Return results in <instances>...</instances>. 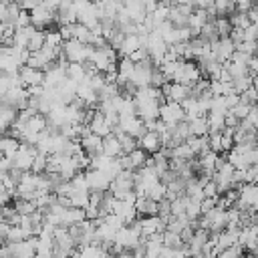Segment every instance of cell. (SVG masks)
Here are the masks:
<instances>
[{
  "instance_id": "1",
  "label": "cell",
  "mask_w": 258,
  "mask_h": 258,
  "mask_svg": "<svg viewBox=\"0 0 258 258\" xmlns=\"http://www.w3.org/2000/svg\"><path fill=\"white\" fill-rule=\"evenodd\" d=\"M91 48H93L91 44H85L81 40L71 38V40L62 42L60 54H62V60H67V62H87V58L91 54Z\"/></svg>"
},
{
  "instance_id": "2",
  "label": "cell",
  "mask_w": 258,
  "mask_h": 258,
  "mask_svg": "<svg viewBox=\"0 0 258 258\" xmlns=\"http://www.w3.org/2000/svg\"><path fill=\"white\" fill-rule=\"evenodd\" d=\"M202 79V69L196 60H181L175 77H173V83H181V85H187L191 87L196 81Z\"/></svg>"
},
{
  "instance_id": "3",
  "label": "cell",
  "mask_w": 258,
  "mask_h": 258,
  "mask_svg": "<svg viewBox=\"0 0 258 258\" xmlns=\"http://www.w3.org/2000/svg\"><path fill=\"white\" fill-rule=\"evenodd\" d=\"M185 119V113H183V107L181 103H175V101H163L159 105V121L165 123V125H177L179 121Z\"/></svg>"
},
{
  "instance_id": "4",
  "label": "cell",
  "mask_w": 258,
  "mask_h": 258,
  "mask_svg": "<svg viewBox=\"0 0 258 258\" xmlns=\"http://www.w3.org/2000/svg\"><path fill=\"white\" fill-rule=\"evenodd\" d=\"M18 79H20V83H22L26 89L40 87L42 81H44V71L24 64V67H20V71H18Z\"/></svg>"
},
{
  "instance_id": "5",
  "label": "cell",
  "mask_w": 258,
  "mask_h": 258,
  "mask_svg": "<svg viewBox=\"0 0 258 258\" xmlns=\"http://www.w3.org/2000/svg\"><path fill=\"white\" fill-rule=\"evenodd\" d=\"M85 177H87L89 191H107L109 185H111V179L101 169H91V171L85 173Z\"/></svg>"
},
{
  "instance_id": "6",
  "label": "cell",
  "mask_w": 258,
  "mask_h": 258,
  "mask_svg": "<svg viewBox=\"0 0 258 258\" xmlns=\"http://www.w3.org/2000/svg\"><path fill=\"white\" fill-rule=\"evenodd\" d=\"M79 143H81L83 151H85L89 157H93V155H97V153H103V137L97 135V133H93V131H89L87 135H83Z\"/></svg>"
},
{
  "instance_id": "7",
  "label": "cell",
  "mask_w": 258,
  "mask_h": 258,
  "mask_svg": "<svg viewBox=\"0 0 258 258\" xmlns=\"http://www.w3.org/2000/svg\"><path fill=\"white\" fill-rule=\"evenodd\" d=\"M137 145H139L145 153H155V151H159V149H161V137H159V133H157V131L147 129V131L137 139Z\"/></svg>"
},
{
  "instance_id": "8",
  "label": "cell",
  "mask_w": 258,
  "mask_h": 258,
  "mask_svg": "<svg viewBox=\"0 0 258 258\" xmlns=\"http://www.w3.org/2000/svg\"><path fill=\"white\" fill-rule=\"evenodd\" d=\"M50 20H52V10H50L48 6H44L42 0H40V2L30 10V22H32V26L40 28V26H46Z\"/></svg>"
},
{
  "instance_id": "9",
  "label": "cell",
  "mask_w": 258,
  "mask_h": 258,
  "mask_svg": "<svg viewBox=\"0 0 258 258\" xmlns=\"http://www.w3.org/2000/svg\"><path fill=\"white\" fill-rule=\"evenodd\" d=\"M103 153H105L107 157H119V155L123 153L121 141H119V137L115 135V131H111L109 135L103 137Z\"/></svg>"
},
{
  "instance_id": "10",
  "label": "cell",
  "mask_w": 258,
  "mask_h": 258,
  "mask_svg": "<svg viewBox=\"0 0 258 258\" xmlns=\"http://www.w3.org/2000/svg\"><path fill=\"white\" fill-rule=\"evenodd\" d=\"M18 145H20L18 137H14V135H0V155L6 157L8 161L14 157Z\"/></svg>"
},
{
  "instance_id": "11",
  "label": "cell",
  "mask_w": 258,
  "mask_h": 258,
  "mask_svg": "<svg viewBox=\"0 0 258 258\" xmlns=\"http://www.w3.org/2000/svg\"><path fill=\"white\" fill-rule=\"evenodd\" d=\"M187 125H189V133L196 135V137H202V135H208L210 133V127H208V121H206V115L204 117H194V119H185Z\"/></svg>"
},
{
  "instance_id": "12",
  "label": "cell",
  "mask_w": 258,
  "mask_h": 258,
  "mask_svg": "<svg viewBox=\"0 0 258 258\" xmlns=\"http://www.w3.org/2000/svg\"><path fill=\"white\" fill-rule=\"evenodd\" d=\"M206 121H208L210 133H212V131H222V129L226 127V113L208 111V115H206Z\"/></svg>"
},
{
  "instance_id": "13",
  "label": "cell",
  "mask_w": 258,
  "mask_h": 258,
  "mask_svg": "<svg viewBox=\"0 0 258 258\" xmlns=\"http://www.w3.org/2000/svg\"><path fill=\"white\" fill-rule=\"evenodd\" d=\"M127 157H129V163H131V167L133 169H139V167H143L145 165V161H147V153L137 145L135 149H131L129 153H125Z\"/></svg>"
},
{
  "instance_id": "14",
  "label": "cell",
  "mask_w": 258,
  "mask_h": 258,
  "mask_svg": "<svg viewBox=\"0 0 258 258\" xmlns=\"http://www.w3.org/2000/svg\"><path fill=\"white\" fill-rule=\"evenodd\" d=\"M163 246L177 250V248H181V246H183V240H181V236H179L177 232L165 230V232H163Z\"/></svg>"
},
{
  "instance_id": "15",
  "label": "cell",
  "mask_w": 258,
  "mask_h": 258,
  "mask_svg": "<svg viewBox=\"0 0 258 258\" xmlns=\"http://www.w3.org/2000/svg\"><path fill=\"white\" fill-rule=\"evenodd\" d=\"M230 24H232V28L244 30V28L250 26L252 22H250V18H248V12H236L234 16H230Z\"/></svg>"
},
{
  "instance_id": "16",
  "label": "cell",
  "mask_w": 258,
  "mask_h": 258,
  "mask_svg": "<svg viewBox=\"0 0 258 258\" xmlns=\"http://www.w3.org/2000/svg\"><path fill=\"white\" fill-rule=\"evenodd\" d=\"M238 121H242V119H246V115H248V111H250V105L248 103H244V101H240L236 107H232V109H228Z\"/></svg>"
},
{
  "instance_id": "17",
  "label": "cell",
  "mask_w": 258,
  "mask_h": 258,
  "mask_svg": "<svg viewBox=\"0 0 258 258\" xmlns=\"http://www.w3.org/2000/svg\"><path fill=\"white\" fill-rule=\"evenodd\" d=\"M246 125H250L252 129H258V103L250 105V111L246 115V119H242Z\"/></svg>"
},
{
  "instance_id": "18",
  "label": "cell",
  "mask_w": 258,
  "mask_h": 258,
  "mask_svg": "<svg viewBox=\"0 0 258 258\" xmlns=\"http://www.w3.org/2000/svg\"><path fill=\"white\" fill-rule=\"evenodd\" d=\"M240 101H244V103H248V105H254V103H258V89H254L252 85L240 95Z\"/></svg>"
},
{
  "instance_id": "19",
  "label": "cell",
  "mask_w": 258,
  "mask_h": 258,
  "mask_svg": "<svg viewBox=\"0 0 258 258\" xmlns=\"http://www.w3.org/2000/svg\"><path fill=\"white\" fill-rule=\"evenodd\" d=\"M224 103H226V109H232V107H236V105L240 103V95L232 91V93L224 95Z\"/></svg>"
},
{
  "instance_id": "20",
  "label": "cell",
  "mask_w": 258,
  "mask_h": 258,
  "mask_svg": "<svg viewBox=\"0 0 258 258\" xmlns=\"http://www.w3.org/2000/svg\"><path fill=\"white\" fill-rule=\"evenodd\" d=\"M232 2H234V8L238 12H248L254 6V0H232Z\"/></svg>"
},
{
  "instance_id": "21",
  "label": "cell",
  "mask_w": 258,
  "mask_h": 258,
  "mask_svg": "<svg viewBox=\"0 0 258 258\" xmlns=\"http://www.w3.org/2000/svg\"><path fill=\"white\" fill-rule=\"evenodd\" d=\"M238 123H240V121H238L230 111H226V127H238Z\"/></svg>"
},
{
  "instance_id": "22",
  "label": "cell",
  "mask_w": 258,
  "mask_h": 258,
  "mask_svg": "<svg viewBox=\"0 0 258 258\" xmlns=\"http://www.w3.org/2000/svg\"><path fill=\"white\" fill-rule=\"evenodd\" d=\"M252 87H254V89H258V73H256V75H252Z\"/></svg>"
},
{
  "instance_id": "23",
  "label": "cell",
  "mask_w": 258,
  "mask_h": 258,
  "mask_svg": "<svg viewBox=\"0 0 258 258\" xmlns=\"http://www.w3.org/2000/svg\"><path fill=\"white\" fill-rule=\"evenodd\" d=\"M246 258H258V254H250V256H246Z\"/></svg>"
},
{
  "instance_id": "24",
  "label": "cell",
  "mask_w": 258,
  "mask_h": 258,
  "mask_svg": "<svg viewBox=\"0 0 258 258\" xmlns=\"http://www.w3.org/2000/svg\"><path fill=\"white\" fill-rule=\"evenodd\" d=\"M0 44H2V36H0Z\"/></svg>"
},
{
  "instance_id": "25",
  "label": "cell",
  "mask_w": 258,
  "mask_h": 258,
  "mask_svg": "<svg viewBox=\"0 0 258 258\" xmlns=\"http://www.w3.org/2000/svg\"><path fill=\"white\" fill-rule=\"evenodd\" d=\"M240 258H246V256H240Z\"/></svg>"
}]
</instances>
